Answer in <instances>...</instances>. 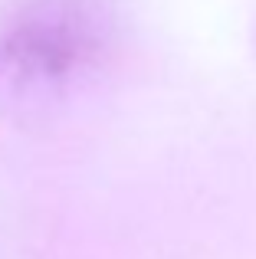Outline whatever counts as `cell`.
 I'll list each match as a JSON object with an SVG mask.
<instances>
[{"label":"cell","instance_id":"obj_1","mask_svg":"<svg viewBox=\"0 0 256 259\" xmlns=\"http://www.w3.org/2000/svg\"><path fill=\"white\" fill-rule=\"evenodd\" d=\"M115 46L109 0H13L0 20V105L33 115L102 69Z\"/></svg>","mask_w":256,"mask_h":259}]
</instances>
